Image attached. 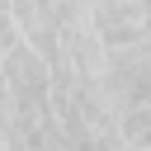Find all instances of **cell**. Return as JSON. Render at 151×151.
<instances>
[{"instance_id":"7a4b0ae2","label":"cell","mask_w":151,"mask_h":151,"mask_svg":"<svg viewBox=\"0 0 151 151\" xmlns=\"http://www.w3.org/2000/svg\"><path fill=\"white\" fill-rule=\"evenodd\" d=\"M85 28L94 33L99 52L151 42V0H90Z\"/></svg>"},{"instance_id":"3957f363","label":"cell","mask_w":151,"mask_h":151,"mask_svg":"<svg viewBox=\"0 0 151 151\" xmlns=\"http://www.w3.org/2000/svg\"><path fill=\"white\" fill-rule=\"evenodd\" d=\"M113 137H118L123 151H151V104L118 113L113 118Z\"/></svg>"},{"instance_id":"6da1fadb","label":"cell","mask_w":151,"mask_h":151,"mask_svg":"<svg viewBox=\"0 0 151 151\" xmlns=\"http://www.w3.org/2000/svg\"><path fill=\"white\" fill-rule=\"evenodd\" d=\"M99 90H104L113 113L151 104V42L104 52L99 57Z\"/></svg>"}]
</instances>
